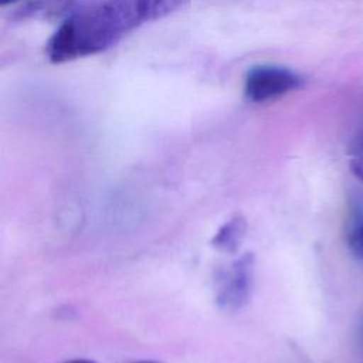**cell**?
<instances>
[{
	"instance_id": "cell-5",
	"label": "cell",
	"mask_w": 363,
	"mask_h": 363,
	"mask_svg": "<svg viewBox=\"0 0 363 363\" xmlns=\"http://www.w3.org/2000/svg\"><path fill=\"white\" fill-rule=\"evenodd\" d=\"M247 233V221L241 214L233 216L228 221H225L218 231L211 238V245L220 252L234 254Z\"/></svg>"
},
{
	"instance_id": "cell-3",
	"label": "cell",
	"mask_w": 363,
	"mask_h": 363,
	"mask_svg": "<svg viewBox=\"0 0 363 363\" xmlns=\"http://www.w3.org/2000/svg\"><path fill=\"white\" fill-rule=\"evenodd\" d=\"M254 286V254L247 252L217 277L216 302L220 309L235 312L251 298Z\"/></svg>"
},
{
	"instance_id": "cell-6",
	"label": "cell",
	"mask_w": 363,
	"mask_h": 363,
	"mask_svg": "<svg viewBox=\"0 0 363 363\" xmlns=\"http://www.w3.org/2000/svg\"><path fill=\"white\" fill-rule=\"evenodd\" d=\"M347 245L350 251L363 259V218L357 220L347 231Z\"/></svg>"
},
{
	"instance_id": "cell-9",
	"label": "cell",
	"mask_w": 363,
	"mask_h": 363,
	"mask_svg": "<svg viewBox=\"0 0 363 363\" xmlns=\"http://www.w3.org/2000/svg\"><path fill=\"white\" fill-rule=\"evenodd\" d=\"M65 363H95V362L88 360V359H74V360H69V362H65Z\"/></svg>"
},
{
	"instance_id": "cell-7",
	"label": "cell",
	"mask_w": 363,
	"mask_h": 363,
	"mask_svg": "<svg viewBox=\"0 0 363 363\" xmlns=\"http://www.w3.org/2000/svg\"><path fill=\"white\" fill-rule=\"evenodd\" d=\"M350 170L352 173L363 182V152H357V153H350Z\"/></svg>"
},
{
	"instance_id": "cell-1",
	"label": "cell",
	"mask_w": 363,
	"mask_h": 363,
	"mask_svg": "<svg viewBox=\"0 0 363 363\" xmlns=\"http://www.w3.org/2000/svg\"><path fill=\"white\" fill-rule=\"evenodd\" d=\"M186 3L189 0H101L68 16L45 44V55L54 64L95 55Z\"/></svg>"
},
{
	"instance_id": "cell-4",
	"label": "cell",
	"mask_w": 363,
	"mask_h": 363,
	"mask_svg": "<svg viewBox=\"0 0 363 363\" xmlns=\"http://www.w3.org/2000/svg\"><path fill=\"white\" fill-rule=\"evenodd\" d=\"M77 0H24L14 11V21L23 20H58L75 11Z\"/></svg>"
},
{
	"instance_id": "cell-2",
	"label": "cell",
	"mask_w": 363,
	"mask_h": 363,
	"mask_svg": "<svg viewBox=\"0 0 363 363\" xmlns=\"http://www.w3.org/2000/svg\"><path fill=\"white\" fill-rule=\"evenodd\" d=\"M303 84V78L291 68L281 65L251 67L244 78V95L254 104H262L281 98Z\"/></svg>"
},
{
	"instance_id": "cell-10",
	"label": "cell",
	"mask_w": 363,
	"mask_h": 363,
	"mask_svg": "<svg viewBox=\"0 0 363 363\" xmlns=\"http://www.w3.org/2000/svg\"><path fill=\"white\" fill-rule=\"evenodd\" d=\"M130 363H162L157 360H136V362H130Z\"/></svg>"
},
{
	"instance_id": "cell-11",
	"label": "cell",
	"mask_w": 363,
	"mask_h": 363,
	"mask_svg": "<svg viewBox=\"0 0 363 363\" xmlns=\"http://www.w3.org/2000/svg\"><path fill=\"white\" fill-rule=\"evenodd\" d=\"M16 1H18V0H0V4L1 6H7V4H13Z\"/></svg>"
},
{
	"instance_id": "cell-8",
	"label": "cell",
	"mask_w": 363,
	"mask_h": 363,
	"mask_svg": "<svg viewBox=\"0 0 363 363\" xmlns=\"http://www.w3.org/2000/svg\"><path fill=\"white\" fill-rule=\"evenodd\" d=\"M357 152H363V125L357 130L350 146V153H357Z\"/></svg>"
}]
</instances>
